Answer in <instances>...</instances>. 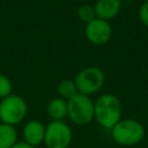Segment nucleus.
Listing matches in <instances>:
<instances>
[{
    "instance_id": "f257e3e1",
    "label": "nucleus",
    "mask_w": 148,
    "mask_h": 148,
    "mask_svg": "<svg viewBox=\"0 0 148 148\" xmlns=\"http://www.w3.org/2000/svg\"><path fill=\"white\" fill-rule=\"evenodd\" d=\"M121 102L113 94H103L94 102V120L105 130H111L121 119Z\"/></svg>"
},
{
    "instance_id": "f03ea898",
    "label": "nucleus",
    "mask_w": 148,
    "mask_h": 148,
    "mask_svg": "<svg viewBox=\"0 0 148 148\" xmlns=\"http://www.w3.org/2000/svg\"><path fill=\"white\" fill-rule=\"evenodd\" d=\"M112 140L125 147L134 146L140 143L145 138V126L136 119L132 118H121L111 130Z\"/></svg>"
},
{
    "instance_id": "7ed1b4c3",
    "label": "nucleus",
    "mask_w": 148,
    "mask_h": 148,
    "mask_svg": "<svg viewBox=\"0 0 148 148\" xmlns=\"http://www.w3.org/2000/svg\"><path fill=\"white\" fill-rule=\"evenodd\" d=\"M67 118L75 125H88L94 120V101L90 96L77 92L67 101Z\"/></svg>"
},
{
    "instance_id": "20e7f679",
    "label": "nucleus",
    "mask_w": 148,
    "mask_h": 148,
    "mask_svg": "<svg viewBox=\"0 0 148 148\" xmlns=\"http://www.w3.org/2000/svg\"><path fill=\"white\" fill-rule=\"evenodd\" d=\"M28 113V104L25 99L16 94H10L9 96L0 101V120L9 125H17Z\"/></svg>"
},
{
    "instance_id": "39448f33",
    "label": "nucleus",
    "mask_w": 148,
    "mask_h": 148,
    "mask_svg": "<svg viewBox=\"0 0 148 148\" xmlns=\"http://www.w3.org/2000/svg\"><path fill=\"white\" fill-rule=\"evenodd\" d=\"M74 82L79 92L91 96L103 88L105 74L97 66H88L77 72L74 77Z\"/></svg>"
},
{
    "instance_id": "423d86ee",
    "label": "nucleus",
    "mask_w": 148,
    "mask_h": 148,
    "mask_svg": "<svg viewBox=\"0 0 148 148\" xmlns=\"http://www.w3.org/2000/svg\"><path fill=\"white\" fill-rule=\"evenodd\" d=\"M73 140V131L65 120H51L45 126L44 145L46 148H68Z\"/></svg>"
},
{
    "instance_id": "0eeeda50",
    "label": "nucleus",
    "mask_w": 148,
    "mask_h": 148,
    "mask_svg": "<svg viewBox=\"0 0 148 148\" xmlns=\"http://www.w3.org/2000/svg\"><path fill=\"white\" fill-rule=\"evenodd\" d=\"M84 35L89 43L94 45H104L112 36V28L109 21L95 17L86 24Z\"/></svg>"
},
{
    "instance_id": "6e6552de",
    "label": "nucleus",
    "mask_w": 148,
    "mask_h": 148,
    "mask_svg": "<svg viewBox=\"0 0 148 148\" xmlns=\"http://www.w3.org/2000/svg\"><path fill=\"white\" fill-rule=\"evenodd\" d=\"M22 136H23V141L31 145L32 147L39 146L40 143L44 142L45 125L42 121L36 120V119L29 120L23 126Z\"/></svg>"
},
{
    "instance_id": "1a4fd4ad",
    "label": "nucleus",
    "mask_w": 148,
    "mask_h": 148,
    "mask_svg": "<svg viewBox=\"0 0 148 148\" xmlns=\"http://www.w3.org/2000/svg\"><path fill=\"white\" fill-rule=\"evenodd\" d=\"M96 17L110 21L114 18L120 9H121V1L120 0H97L94 5Z\"/></svg>"
},
{
    "instance_id": "9d476101",
    "label": "nucleus",
    "mask_w": 148,
    "mask_h": 148,
    "mask_svg": "<svg viewBox=\"0 0 148 148\" xmlns=\"http://www.w3.org/2000/svg\"><path fill=\"white\" fill-rule=\"evenodd\" d=\"M46 114L51 120H65L67 118V101L53 97L46 104Z\"/></svg>"
},
{
    "instance_id": "9b49d317",
    "label": "nucleus",
    "mask_w": 148,
    "mask_h": 148,
    "mask_svg": "<svg viewBox=\"0 0 148 148\" xmlns=\"http://www.w3.org/2000/svg\"><path fill=\"white\" fill-rule=\"evenodd\" d=\"M17 142V131L15 126L0 123V148H10Z\"/></svg>"
},
{
    "instance_id": "f8f14e48",
    "label": "nucleus",
    "mask_w": 148,
    "mask_h": 148,
    "mask_svg": "<svg viewBox=\"0 0 148 148\" xmlns=\"http://www.w3.org/2000/svg\"><path fill=\"white\" fill-rule=\"evenodd\" d=\"M57 91H58L59 97H61L66 101L71 99L79 92L74 80H69V79H65V80L60 81L57 87Z\"/></svg>"
},
{
    "instance_id": "ddd939ff",
    "label": "nucleus",
    "mask_w": 148,
    "mask_h": 148,
    "mask_svg": "<svg viewBox=\"0 0 148 148\" xmlns=\"http://www.w3.org/2000/svg\"><path fill=\"white\" fill-rule=\"evenodd\" d=\"M77 17L81 22L83 23H88L90 21H92L95 17H96V14H95V9H94V6L91 5H88V3H84V5H81L77 9Z\"/></svg>"
},
{
    "instance_id": "4468645a",
    "label": "nucleus",
    "mask_w": 148,
    "mask_h": 148,
    "mask_svg": "<svg viewBox=\"0 0 148 148\" xmlns=\"http://www.w3.org/2000/svg\"><path fill=\"white\" fill-rule=\"evenodd\" d=\"M12 90L13 84L10 79L5 74H0V99L9 96L12 94Z\"/></svg>"
},
{
    "instance_id": "2eb2a0df",
    "label": "nucleus",
    "mask_w": 148,
    "mask_h": 148,
    "mask_svg": "<svg viewBox=\"0 0 148 148\" xmlns=\"http://www.w3.org/2000/svg\"><path fill=\"white\" fill-rule=\"evenodd\" d=\"M139 18L141 23L148 27V1H143V3L139 8Z\"/></svg>"
},
{
    "instance_id": "dca6fc26",
    "label": "nucleus",
    "mask_w": 148,
    "mask_h": 148,
    "mask_svg": "<svg viewBox=\"0 0 148 148\" xmlns=\"http://www.w3.org/2000/svg\"><path fill=\"white\" fill-rule=\"evenodd\" d=\"M10 148H35V147H32L31 145H29V143H27L25 141H17L13 147H10Z\"/></svg>"
},
{
    "instance_id": "f3484780",
    "label": "nucleus",
    "mask_w": 148,
    "mask_h": 148,
    "mask_svg": "<svg viewBox=\"0 0 148 148\" xmlns=\"http://www.w3.org/2000/svg\"><path fill=\"white\" fill-rule=\"evenodd\" d=\"M120 1H128V0H120Z\"/></svg>"
},
{
    "instance_id": "a211bd4d",
    "label": "nucleus",
    "mask_w": 148,
    "mask_h": 148,
    "mask_svg": "<svg viewBox=\"0 0 148 148\" xmlns=\"http://www.w3.org/2000/svg\"><path fill=\"white\" fill-rule=\"evenodd\" d=\"M143 1H148V0H143Z\"/></svg>"
}]
</instances>
